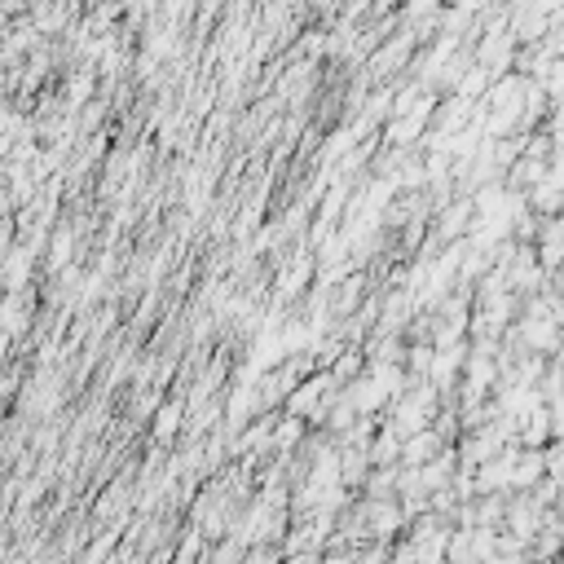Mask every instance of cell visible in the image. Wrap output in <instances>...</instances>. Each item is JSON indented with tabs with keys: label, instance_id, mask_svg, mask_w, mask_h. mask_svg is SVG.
<instances>
[{
	"label": "cell",
	"instance_id": "1",
	"mask_svg": "<svg viewBox=\"0 0 564 564\" xmlns=\"http://www.w3.org/2000/svg\"><path fill=\"white\" fill-rule=\"evenodd\" d=\"M251 564H269V556H265V552H260V556H251Z\"/></svg>",
	"mask_w": 564,
	"mask_h": 564
},
{
	"label": "cell",
	"instance_id": "2",
	"mask_svg": "<svg viewBox=\"0 0 564 564\" xmlns=\"http://www.w3.org/2000/svg\"><path fill=\"white\" fill-rule=\"evenodd\" d=\"M291 564H318L314 556H300V560H291Z\"/></svg>",
	"mask_w": 564,
	"mask_h": 564
}]
</instances>
